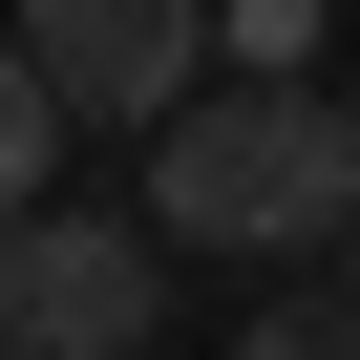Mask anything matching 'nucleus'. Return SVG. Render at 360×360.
I'll list each match as a JSON object with an SVG mask.
<instances>
[{
  "label": "nucleus",
  "instance_id": "1",
  "mask_svg": "<svg viewBox=\"0 0 360 360\" xmlns=\"http://www.w3.org/2000/svg\"><path fill=\"white\" fill-rule=\"evenodd\" d=\"M339 233H360L339 85H191L148 127V255H339Z\"/></svg>",
  "mask_w": 360,
  "mask_h": 360
},
{
  "label": "nucleus",
  "instance_id": "2",
  "mask_svg": "<svg viewBox=\"0 0 360 360\" xmlns=\"http://www.w3.org/2000/svg\"><path fill=\"white\" fill-rule=\"evenodd\" d=\"M148 318H169V255H148V212H22L0 233V360H148Z\"/></svg>",
  "mask_w": 360,
  "mask_h": 360
},
{
  "label": "nucleus",
  "instance_id": "3",
  "mask_svg": "<svg viewBox=\"0 0 360 360\" xmlns=\"http://www.w3.org/2000/svg\"><path fill=\"white\" fill-rule=\"evenodd\" d=\"M0 43L43 64L64 127H169V106L212 85V0H22Z\"/></svg>",
  "mask_w": 360,
  "mask_h": 360
},
{
  "label": "nucleus",
  "instance_id": "4",
  "mask_svg": "<svg viewBox=\"0 0 360 360\" xmlns=\"http://www.w3.org/2000/svg\"><path fill=\"white\" fill-rule=\"evenodd\" d=\"M43 169H64V106H43V64H22V43H0V233L43 212Z\"/></svg>",
  "mask_w": 360,
  "mask_h": 360
},
{
  "label": "nucleus",
  "instance_id": "5",
  "mask_svg": "<svg viewBox=\"0 0 360 360\" xmlns=\"http://www.w3.org/2000/svg\"><path fill=\"white\" fill-rule=\"evenodd\" d=\"M318 22H339V0H212V43H233V85H297V64H318Z\"/></svg>",
  "mask_w": 360,
  "mask_h": 360
},
{
  "label": "nucleus",
  "instance_id": "6",
  "mask_svg": "<svg viewBox=\"0 0 360 360\" xmlns=\"http://www.w3.org/2000/svg\"><path fill=\"white\" fill-rule=\"evenodd\" d=\"M233 360H360V318H339V297H276V318H255Z\"/></svg>",
  "mask_w": 360,
  "mask_h": 360
},
{
  "label": "nucleus",
  "instance_id": "7",
  "mask_svg": "<svg viewBox=\"0 0 360 360\" xmlns=\"http://www.w3.org/2000/svg\"><path fill=\"white\" fill-rule=\"evenodd\" d=\"M339 318H360V233H339Z\"/></svg>",
  "mask_w": 360,
  "mask_h": 360
}]
</instances>
